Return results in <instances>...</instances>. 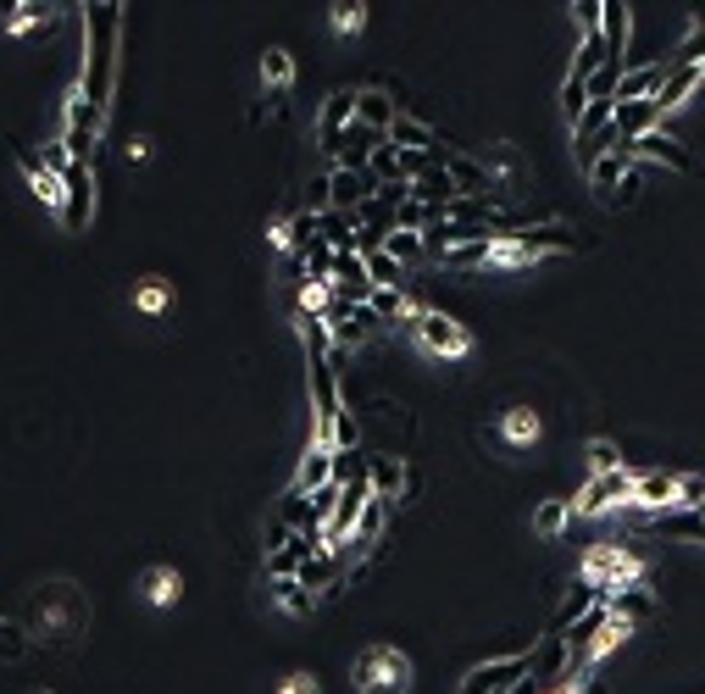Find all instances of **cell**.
Segmentation results:
<instances>
[{
    "mask_svg": "<svg viewBox=\"0 0 705 694\" xmlns=\"http://www.w3.org/2000/svg\"><path fill=\"white\" fill-rule=\"evenodd\" d=\"M133 306L145 311V317H156V311L167 306V284H139V290H133Z\"/></svg>",
    "mask_w": 705,
    "mask_h": 694,
    "instance_id": "60d3db41",
    "label": "cell"
},
{
    "mask_svg": "<svg viewBox=\"0 0 705 694\" xmlns=\"http://www.w3.org/2000/svg\"><path fill=\"white\" fill-rule=\"evenodd\" d=\"M662 128V112L655 101H617V117H611V133H617V145H639L644 133Z\"/></svg>",
    "mask_w": 705,
    "mask_h": 694,
    "instance_id": "ba28073f",
    "label": "cell"
},
{
    "mask_svg": "<svg viewBox=\"0 0 705 694\" xmlns=\"http://www.w3.org/2000/svg\"><path fill=\"white\" fill-rule=\"evenodd\" d=\"M623 467V450L611 445V439H594L589 445V478H600V473H617Z\"/></svg>",
    "mask_w": 705,
    "mask_h": 694,
    "instance_id": "8d00e7d4",
    "label": "cell"
},
{
    "mask_svg": "<svg viewBox=\"0 0 705 694\" xmlns=\"http://www.w3.org/2000/svg\"><path fill=\"white\" fill-rule=\"evenodd\" d=\"M500 240V234H495ZM495 240H478V245H456V250H445L439 261L450 267V272H478V267H495Z\"/></svg>",
    "mask_w": 705,
    "mask_h": 694,
    "instance_id": "484cf974",
    "label": "cell"
},
{
    "mask_svg": "<svg viewBox=\"0 0 705 694\" xmlns=\"http://www.w3.org/2000/svg\"><path fill=\"white\" fill-rule=\"evenodd\" d=\"M667 83V62H650V67H623V83H617V101H655Z\"/></svg>",
    "mask_w": 705,
    "mask_h": 694,
    "instance_id": "2e32d148",
    "label": "cell"
},
{
    "mask_svg": "<svg viewBox=\"0 0 705 694\" xmlns=\"http://www.w3.org/2000/svg\"><path fill=\"white\" fill-rule=\"evenodd\" d=\"M705 83V67H678V62H667V83H662V95H655V112H678L694 89Z\"/></svg>",
    "mask_w": 705,
    "mask_h": 694,
    "instance_id": "9a60e30c",
    "label": "cell"
},
{
    "mask_svg": "<svg viewBox=\"0 0 705 694\" xmlns=\"http://www.w3.org/2000/svg\"><path fill=\"white\" fill-rule=\"evenodd\" d=\"M705 505V473H678V512H700Z\"/></svg>",
    "mask_w": 705,
    "mask_h": 694,
    "instance_id": "f35d334b",
    "label": "cell"
},
{
    "mask_svg": "<svg viewBox=\"0 0 705 694\" xmlns=\"http://www.w3.org/2000/svg\"><path fill=\"white\" fill-rule=\"evenodd\" d=\"M384 250H389L400 267H411V261H422V256H428V245H422V234H400V228H395V234L384 240Z\"/></svg>",
    "mask_w": 705,
    "mask_h": 694,
    "instance_id": "836d02e7",
    "label": "cell"
},
{
    "mask_svg": "<svg viewBox=\"0 0 705 694\" xmlns=\"http://www.w3.org/2000/svg\"><path fill=\"white\" fill-rule=\"evenodd\" d=\"M633 505H639V512H672V505H678V473H639Z\"/></svg>",
    "mask_w": 705,
    "mask_h": 694,
    "instance_id": "4fadbf2b",
    "label": "cell"
},
{
    "mask_svg": "<svg viewBox=\"0 0 705 694\" xmlns=\"http://www.w3.org/2000/svg\"><path fill=\"white\" fill-rule=\"evenodd\" d=\"M56 17H62V7H39V0H23V7H12L7 28H12V34H23V28H39V23L51 28Z\"/></svg>",
    "mask_w": 705,
    "mask_h": 694,
    "instance_id": "4dcf8cb0",
    "label": "cell"
},
{
    "mask_svg": "<svg viewBox=\"0 0 705 694\" xmlns=\"http://www.w3.org/2000/svg\"><path fill=\"white\" fill-rule=\"evenodd\" d=\"M628 151H633V162H662V167H672V172H694V156L678 145L672 133H662V128L644 133L639 145H628Z\"/></svg>",
    "mask_w": 705,
    "mask_h": 694,
    "instance_id": "30bf717a",
    "label": "cell"
},
{
    "mask_svg": "<svg viewBox=\"0 0 705 694\" xmlns=\"http://www.w3.org/2000/svg\"><path fill=\"white\" fill-rule=\"evenodd\" d=\"M350 123H356V89H339V95H328L322 112H317V145H328V139Z\"/></svg>",
    "mask_w": 705,
    "mask_h": 694,
    "instance_id": "ac0fdd59",
    "label": "cell"
},
{
    "mask_svg": "<svg viewBox=\"0 0 705 694\" xmlns=\"http://www.w3.org/2000/svg\"><path fill=\"white\" fill-rule=\"evenodd\" d=\"M12 156H17V167L28 172L34 201H39L44 211H56V217H62V206H67V183H62V172H51V167H44V156H34L28 145H12Z\"/></svg>",
    "mask_w": 705,
    "mask_h": 694,
    "instance_id": "8992f818",
    "label": "cell"
},
{
    "mask_svg": "<svg viewBox=\"0 0 705 694\" xmlns=\"http://www.w3.org/2000/svg\"><path fill=\"white\" fill-rule=\"evenodd\" d=\"M361 261H367V278H372V290H406V267L379 245V250H361Z\"/></svg>",
    "mask_w": 705,
    "mask_h": 694,
    "instance_id": "603a6c76",
    "label": "cell"
},
{
    "mask_svg": "<svg viewBox=\"0 0 705 694\" xmlns=\"http://www.w3.org/2000/svg\"><path fill=\"white\" fill-rule=\"evenodd\" d=\"M334 512H339V484H322L311 494V528H328V523H334Z\"/></svg>",
    "mask_w": 705,
    "mask_h": 694,
    "instance_id": "d590c367",
    "label": "cell"
},
{
    "mask_svg": "<svg viewBox=\"0 0 705 694\" xmlns=\"http://www.w3.org/2000/svg\"><path fill=\"white\" fill-rule=\"evenodd\" d=\"M372 317L384 322V329H400V322H411L416 317V300L406 295V290H372Z\"/></svg>",
    "mask_w": 705,
    "mask_h": 694,
    "instance_id": "7402d4cb",
    "label": "cell"
},
{
    "mask_svg": "<svg viewBox=\"0 0 705 694\" xmlns=\"http://www.w3.org/2000/svg\"><path fill=\"white\" fill-rule=\"evenodd\" d=\"M39 694H51V689H39Z\"/></svg>",
    "mask_w": 705,
    "mask_h": 694,
    "instance_id": "b9f144b4",
    "label": "cell"
},
{
    "mask_svg": "<svg viewBox=\"0 0 705 694\" xmlns=\"http://www.w3.org/2000/svg\"><path fill=\"white\" fill-rule=\"evenodd\" d=\"M389 145H395V151H428V156H434V151H439V133H434L428 123H422V117L400 112L395 128H389Z\"/></svg>",
    "mask_w": 705,
    "mask_h": 694,
    "instance_id": "d6986e66",
    "label": "cell"
},
{
    "mask_svg": "<svg viewBox=\"0 0 705 694\" xmlns=\"http://www.w3.org/2000/svg\"><path fill=\"white\" fill-rule=\"evenodd\" d=\"M139 589H145V600H151V606H172V600H178V589H183V578H178L172 567H151L145 578H139Z\"/></svg>",
    "mask_w": 705,
    "mask_h": 694,
    "instance_id": "83f0119b",
    "label": "cell"
},
{
    "mask_svg": "<svg viewBox=\"0 0 705 694\" xmlns=\"http://www.w3.org/2000/svg\"><path fill=\"white\" fill-rule=\"evenodd\" d=\"M567 517H573V500H539V512H534V534L555 539L561 528H567Z\"/></svg>",
    "mask_w": 705,
    "mask_h": 694,
    "instance_id": "1f68e13d",
    "label": "cell"
},
{
    "mask_svg": "<svg viewBox=\"0 0 705 694\" xmlns=\"http://www.w3.org/2000/svg\"><path fill=\"white\" fill-rule=\"evenodd\" d=\"M367 484L379 500H395L400 484H406V461L400 455H367Z\"/></svg>",
    "mask_w": 705,
    "mask_h": 694,
    "instance_id": "ffe728a7",
    "label": "cell"
},
{
    "mask_svg": "<svg viewBox=\"0 0 705 694\" xmlns=\"http://www.w3.org/2000/svg\"><path fill=\"white\" fill-rule=\"evenodd\" d=\"M605 606H611V617H623V622L633 628V622H644V617L655 612V600H650L644 583H628V589H617V594H605Z\"/></svg>",
    "mask_w": 705,
    "mask_h": 694,
    "instance_id": "44dd1931",
    "label": "cell"
},
{
    "mask_svg": "<svg viewBox=\"0 0 705 694\" xmlns=\"http://www.w3.org/2000/svg\"><path fill=\"white\" fill-rule=\"evenodd\" d=\"M584 106H589V83H584V78H567V83H561V117H567V123L578 128Z\"/></svg>",
    "mask_w": 705,
    "mask_h": 694,
    "instance_id": "e575fe53",
    "label": "cell"
},
{
    "mask_svg": "<svg viewBox=\"0 0 705 694\" xmlns=\"http://www.w3.org/2000/svg\"><path fill=\"white\" fill-rule=\"evenodd\" d=\"M633 484H639V473H628V467H617V473H600V478H589V484H584V494L573 500V512H578V517H605V512H623V505L633 500Z\"/></svg>",
    "mask_w": 705,
    "mask_h": 694,
    "instance_id": "277c9868",
    "label": "cell"
},
{
    "mask_svg": "<svg viewBox=\"0 0 705 694\" xmlns=\"http://www.w3.org/2000/svg\"><path fill=\"white\" fill-rule=\"evenodd\" d=\"M272 600H278V606H284L290 617H311V612L322 606V600H317V594H306L295 578H278V583H272Z\"/></svg>",
    "mask_w": 705,
    "mask_h": 694,
    "instance_id": "f1b7e54d",
    "label": "cell"
},
{
    "mask_svg": "<svg viewBox=\"0 0 705 694\" xmlns=\"http://www.w3.org/2000/svg\"><path fill=\"white\" fill-rule=\"evenodd\" d=\"M400 117V101L389 95V89H356V123L372 128V133H389Z\"/></svg>",
    "mask_w": 705,
    "mask_h": 694,
    "instance_id": "8fae6325",
    "label": "cell"
},
{
    "mask_svg": "<svg viewBox=\"0 0 705 694\" xmlns=\"http://www.w3.org/2000/svg\"><path fill=\"white\" fill-rule=\"evenodd\" d=\"M628 167H633V151H628V145H617V151H605L600 162H589V183L600 190V201H617V183H623Z\"/></svg>",
    "mask_w": 705,
    "mask_h": 694,
    "instance_id": "e0dca14e",
    "label": "cell"
},
{
    "mask_svg": "<svg viewBox=\"0 0 705 694\" xmlns=\"http://www.w3.org/2000/svg\"><path fill=\"white\" fill-rule=\"evenodd\" d=\"M611 117H617V101H589V106H584V117H578V128H573L584 151H589L594 139H600V133L611 128Z\"/></svg>",
    "mask_w": 705,
    "mask_h": 694,
    "instance_id": "4316f807",
    "label": "cell"
},
{
    "mask_svg": "<svg viewBox=\"0 0 705 694\" xmlns=\"http://www.w3.org/2000/svg\"><path fill=\"white\" fill-rule=\"evenodd\" d=\"M605 62H611L605 39H600V34H584V39H578V56H573V67H567V78H584V83H589ZM617 67H623V62H617Z\"/></svg>",
    "mask_w": 705,
    "mask_h": 694,
    "instance_id": "d4e9b609",
    "label": "cell"
},
{
    "mask_svg": "<svg viewBox=\"0 0 705 694\" xmlns=\"http://www.w3.org/2000/svg\"><path fill=\"white\" fill-rule=\"evenodd\" d=\"M600 17H605V0H578V7H573V23L584 34H600Z\"/></svg>",
    "mask_w": 705,
    "mask_h": 694,
    "instance_id": "ab89813d",
    "label": "cell"
},
{
    "mask_svg": "<svg viewBox=\"0 0 705 694\" xmlns=\"http://www.w3.org/2000/svg\"><path fill=\"white\" fill-rule=\"evenodd\" d=\"M328 23H334V34H361V28H367V7H350V0H339V7H328Z\"/></svg>",
    "mask_w": 705,
    "mask_h": 694,
    "instance_id": "74e56055",
    "label": "cell"
},
{
    "mask_svg": "<svg viewBox=\"0 0 705 694\" xmlns=\"http://www.w3.org/2000/svg\"><path fill=\"white\" fill-rule=\"evenodd\" d=\"M600 39L611 62L628 67V39H633V7H623V0H605V17H600Z\"/></svg>",
    "mask_w": 705,
    "mask_h": 694,
    "instance_id": "7c38bea8",
    "label": "cell"
},
{
    "mask_svg": "<svg viewBox=\"0 0 705 694\" xmlns=\"http://www.w3.org/2000/svg\"><path fill=\"white\" fill-rule=\"evenodd\" d=\"M322 484H334V450H328V445H306L290 489H295V494H317Z\"/></svg>",
    "mask_w": 705,
    "mask_h": 694,
    "instance_id": "5bb4252c",
    "label": "cell"
},
{
    "mask_svg": "<svg viewBox=\"0 0 705 694\" xmlns=\"http://www.w3.org/2000/svg\"><path fill=\"white\" fill-rule=\"evenodd\" d=\"M261 78L272 83V101L290 95V83H295V56L284 51V44H272V51L261 56Z\"/></svg>",
    "mask_w": 705,
    "mask_h": 694,
    "instance_id": "cb8c5ba5",
    "label": "cell"
},
{
    "mask_svg": "<svg viewBox=\"0 0 705 694\" xmlns=\"http://www.w3.org/2000/svg\"><path fill=\"white\" fill-rule=\"evenodd\" d=\"M445 172L456 183V195H500L495 172L484 162H473V156H461V151H445Z\"/></svg>",
    "mask_w": 705,
    "mask_h": 694,
    "instance_id": "9c48e42d",
    "label": "cell"
},
{
    "mask_svg": "<svg viewBox=\"0 0 705 694\" xmlns=\"http://www.w3.org/2000/svg\"><path fill=\"white\" fill-rule=\"evenodd\" d=\"M523 678H528V651H511V656L478 661L473 672L461 678V689H456V694H511Z\"/></svg>",
    "mask_w": 705,
    "mask_h": 694,
    "instance_id": "5b68a950",
    "label": "cell"
},
{
    "mask_svg": "<svg viewBox=\"0 0 705 694\" xmlns=\"http://www.w3.org/2000/svg\"><path fill=\"white\" fill-rule=\"evenodd\" d=\"M117 34H123V7L101 0V7H89L84 17V67H78V89L89 106L112 112V89H117Z\"/></svg>",
    "mask_w": 705,
    "mask_h": 694,
    "instance_id": "6da1fadb",
    "label": "cell"
},
{
    "mask_svg": "<svg viewBox=\"0 0 705 694\" xmlns=\"http://www.w3.org/2000/svg\"><path fill=\"white\" fill-rule=\"evenodd\" d=\"M356 689L361 694H406L411 689V661L395 644H367L356 656Z\"/></svg>",
    "mask_w": 705,
    "mask_h": 694,
    "instance_id": "7a4b0ae2",
    "label": "cell"
},
{
    "mask_svg": "<svg viewBox=\"0 0 705 694\" xmlns=\"http://www.w3.org/2000/svg\"><path fill=\"white\" fill-rule=\"evenodd\" d=\"M62 183H67L62 228H67V234H84L89 217H95V178H89V167H67V172H62Z\"/></svg>",
    "mask_w": 705,
    "mask_h": 694,
    "instance_id": "52a82bcc",
    "label": "cell"
},
{
    "mask_svg": "<svg viewBox=\"0 0 705 694\" xmlns=\"http://www.w3.org/2000/svg\"><path fill=\"white\" fill-rule=\"evenodd\" d=\"M700 517H705V505H700Z\"/></svg>",
    "mask_w": 705,
    "mask_h": 694,
    "instance_id": "7bdbcfd3",
    "label": "cell"
},
{
    "mask_svg": "<svg viewBox=\"0 0 705 694\" xmlns=\"http://www.w3.org/2000/svg\"><path fill=\"white\" fill-rule=\"evenodd\" d=\"M539 428H544L539 411H528V406H511V411H505V439H511V445H534Z\"/></svg>",
    "mask_w": 705,
    "mask_h": 694,
    "instance_id": "f546056e",
    "label": "cell"
},
{
    "mask_svg": "<svg viewBox=\"0 0 705 694\" xmlns=\"http://www.w3.org/2000/svg\"><path fill=\"white\" fill-rule=\"evenodd\" d=\"M406 329L416 334L422 350H428V356H445V361H456V356L473 350V334H466V322H456L450 311H434V306H416V317L406 322Z\"/></svg>",
    "mask_w": 705,
    "mask_h": 694,
    "instance_id": "3957f363",
    "label": "cell"
},
{
    "mask_svg": "<svg viewBox=\"0 0 705 694\" xmlns=\"http://www.w3.org/2000/svg\"><path fill=\"white\" fill-rule=\"evenodd\" d=\"M367 172H372V183H379V190H384V183H406V178H400V151H395V145H379V151H372V167H367Z\"/></svg>",
    "mask_w": 705,
    "mask_h": 694,
    "instance_id": "d6a6232c",
    "label": "cell"
}]
</instances>
